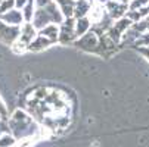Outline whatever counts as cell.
<instances>
[{
	"label": "cell",
	"mask_w": 149,
	"mask_h": 147,
	"mask_svg": "<svg viewBox=\"0 0 149 147\" xmlns=\"http://www.w3.org/2000/svg\"><path fill=\"white\" fill-rule=\"evenodd\" d=\"M132 25H133V21L129 19L127 16H124V18H121V19H117V21H114L112 27L106 31V35H108V37L114 41V43L120 44L123 35L132 28Z\"/></svg>",
	"instance_id": "6da1fadb"
},
{
	"label": "cell",
	"mask_w": 149,
	"mask_h": 147,
	"mask_svg": "<svg viewBox=\"0 0 149 147\" xmlns=\"http://www.w3.org/2000/svg\"><path fill=\"white\" fill-rule=\"evenodd\" d=\"M99 43H100V35H97L95 31H89L87 34H84L81 37H78V40L74 41V46L84 50V52H93L97 53L99 49Z\"/></svg>",
	"instance_id": "7a4b0ae2"
},
{
	"label": "cell",
	"mask_w": 149,
	"mask_h": 147,
	"mask_svg": "<svg viewBox=\"0 0 149 147\" xmlns=\"http://www.w3.org/2000/svg\"><path fill=\"white\" fill-rule=\"evenodd\" d=\"M75 18H65V21L59 25V43L70 44L75 41Z\"/></svg>",
	"instance_id": "3957f363"
},
{
	"label": "cell",
	"mask_w": 149,
	"mask_h": 147,
	"mask_svg": "<svg viewBox=\"0 0 149 147\" xmlns=\"http://www.w3.org/2000/svg\"><path fill=\"white\" fill-rule=\"evenodd\" d=\"M19 32H21V27H13V25H8L3 21H0V40L5 44H13L15 41H18L19 38Z\"/></svg>",
	"instance_id": "277c9868"
},
{
	"label": "cell",
	"mask_w": 149,
	"mask_h": 147,
	"mask_svg": "<svg viewBox=\"0 0 149 147\" xmlns=\"http://www.w3.org/2000/svg\"><path fill=\"white\" fill-rule=\"evenodd\" d=\"M105 9L114 21H117V19H121L127 15V12H129V5L120 3L117 0H108V3L105 5Z\"/></svg>",
	"instance_id": "5b68a950"
},
{
	"label": "cell",
	"mask_w": 149,
	"mask_h": 147,
	"mask_svg": "<svg viewBox=\"0 0 149 147\" xmlns=\"http://www.w3.org/2000/svg\"><path fill=\"white\" fill-rule=\"evenodd\" d=\"M37 35H38V30L33 25V22H24L21 25V32H19L18 41H21L22 44H25L28 47Z\"/></svg>",
	"instance_id": "8992f818"
},
{
	"label": "cell",
	"mask_w": 149,
	"mask_h": 147,
	"mask_svg": "<svg viewBox=\"0 0 149 147\" xmlns=\"http://www.w3.org/2000/svg\"><path fill=\"white\" fill-rule=\"evenodd\" d=\"M0 21H3L5 24L8 25H13V27H21L24 22H25V18H24V13L21 9H12L3 15H0Z\"/></svg>",
	"instance_id": "52a82bcc"
},
{
	"label": "cell",
	"mask_w": 149,
	"mask_h": 147,
	"mask_svg": "<svg viewBox=\"0 0 149 147\" xmlns=\"http://www.w3.org/2000/svg\"><path fill=\"white\" fill-rule=\"evenodd\" d=\"M55 3L58 5V8L61 9V12L63 13L65 18H74L77 0H55Z\"/></svg>",
	"instance_id": "ba28073f"
},
{
	"label": "cell",
	"mask_w": 149,
	"mask_h": 147,
	"mask_svg": "<svg viewBox=\"0 0 149 147\" xmlns=\"http://www.w3.org/2000/svg\"><path fill=\"white\" fill-rule=\"evenodd\" d=\"M52 44H55L52 40H49V38H46L45 35L38 34V35L34 38L33 43L28 46V50H30V52H40V50H43V49L52 46Z\"/></svg>",
	"instance_id": "9c48e42d"
},
{
	"label": "cell",
	"mask_w": 149,
	"mask_h": 147,
	"mask_svg": "<svg viewBox=\"0 0 149 147\" xmlns=\"http://www.w3.org/2000/svg\"><path fill=\"white\" fill-rule=\"evenodd\" d=\"M92 30V21L89 16H83V18H78L75 21V34H77V38L87 34L89 31Z\"/></svg>",
	"instance_id": "30bf717a"
},
{
	"label": "cell",
	"mask_w": 149,
	"mask_h": 147,
	"mask_svg": "<svg viewBox=\"0 0 149 147\" xmlns=\"http://www.w3.org/2000/svg\"><path fill=\"white\" fill-rule=\"evenodd\" d=\"M92 9V3L89 0H77V5H75V10H74V18H83V16H89Z\"/></svg>",
	"instance_id": "8fae6325"
},
{
	"label": "cell",
	"mask_w": 149,
	"mask_h": 147,
	"mask_svg": "<svg viewBox=\"0 0 149 147\" xmlns=\"http://www.w3.org/2000/svg\"><path fill=\"white\" fill-rule=\"evenodd\" d=\"M38 34L45 35L46 38L52 40L53 43H56V41H59V25L58 24H50V25L45 27L43 30H40Z\"/></svg>",
	"instance_id": "7c38bea8"
},
{
	"label": "cell",
	"mask_w": 149,
	"mask_h": 147,
	"mask_svg": "<svg viewBox=\"0 0 149 147\" xmlns=\"http://www.w3.org/2000/svg\"><path fill=\"white\" fill-rule=\"evenodd\" d=\"M16 144V140L13 135H9V134H3L0 137V147H13Z\"/></svg>",
	"instance_id": "4fadbf2b"
},
{
	"label": "cell",
	"mask_w": 149,
	"mask_h": 147,
	"mask_svg": "<svg viewBox=\"0 0 149 147\" xmlns=\"http://www.w3.org/2000/svg\"><path fill=\"white\" fill-rule=\"evenodd\" d=\"M149 5V0H130L129 10H139L142 8H146Z\"/></svg>",
	"instance_id": "5bb4252c"
},
{
	"label": "cell",
	"mask_w": 149,
	"mask_h": 147,
	"mask_svg": "<svg viewBox=\"0 0 149 147\" xmlns=\"http://www.w3.org/2000/svg\"><path fill=\"white\" fill-rule=\"evenodd\" d=\"M134 46H136L137 49H140V47H148V46H149V32L140 34L139 38L134 41Z\"/></svg>",
	"instance_id": "9a60e30c"
},
{
	"label": "cell",
	"mask_w": 149,
	"mask_h": 147,
	"mask_svg": "<svg viewBox=\"0 0 149 147\" xmlns=\"http://www.w3.org/2000/svg\"><path fill=\"white\" fill-rule=\"evenodd\" d=\"M12 9H15V0H3V2H0V15H3Z\"/></svg>",
	"instance_id": "2e32d148"
},
{
	"label": "cell",
	"mask_w": 149,
	"mask_h": 147,
	"mask_svg": "<svg viewBox=\"0 0 149 147\" xmlns=\"http://www.w3.org/2000/svg\"><path fill=\"white\" fill-rule=\"evenodd\" d=\"M55 0H36V8H47Z\"/></svg>",
	"instance_id": "e0dca14e"
},
{
	"label": "cell",
	"mask_w": 149,
	"mask_h": 147,
	"mask_svg": "<svg viewBox=\"0 0 149 147\" xmlns=\"http://www.w3.org/2000/svg\"><path fill=\"white\" fill-rule=\"evenodd\" d=\"M27 3H28V0H15V8L22 10L27 6Z\"/></svg>",
	"instance_id": "ac0fdd59"
},
{
	"label": "cell",
	"mask_w": 149,
	"mask_h": 147,
	"mask_svg": "<svg viewBox=\"0 0 149 147\" xmlns=\"http://www.w3.org/2000/svg\"><path fill=\"white\" fill-rule=\"evenodd\" d=\"M9 128H10V125H8V124H5V122L0 121V137L3 135V133L9 131Z\"/></svg>",
	"instance_id": "d6986e66"
},
{
	"label": "cell",
	"mask_w": 149,
	"mask_h": 147,
	"mask_svg": "<svg viewBox=\"0 0 149 147\" xmlns=\"http://www.w3.org/2000/svg\"><path fill=\"white\" fill-rule=\"evenodd\" d=\"M139 53H142V55L149 60V46H148V47H140V49H139Z\"/></svg>",
	"instance_id": "ffe728a7"
},
{
	"label": "cell",
	"mask_w": 149,
	"mask_h": 147,
	"mask_svg": "<svg viewBox=\"0 0 149 147\" xmlns=\"http://www.w3.org/2000/svg\"><path fill=\"white\" fill-rule=\"evenodd\" d=\"M117 2H120V3H124V5H129V3H130V0H117Z\"/></svg>",
	"instance_id": "44dd1931"
},
{
	"label": "cell",
	"mask_w": 149,
	"mask_h": 147,
	"mask_svg": "<svg viewBox=\"0 0 149 147\" xmlns=\"http://www.w3.org/2000/svg\"><path fill=\"white\" fill-rule=\"evenodd\" d=\"M0 2H3V0H0Z\"/></svg>",
	"instance_id": "7402d4cb"
},
{
	"label": "cell",
	"mask_w": 149,
	"mask_h": 147,
	"mask_svg": "<svg viewBox=\"0 0 149 147\" xmlns=\"http://www.w3.org/2000/svg\"><path fill=\"white\" fill-rule=\"evenodd\" d=\"M148 6H149V5H148Z\"/></svg>",
	"instance_id": "603a6c76"
}]
</instances>
